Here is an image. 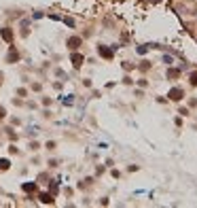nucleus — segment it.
Returning a JSON list of instances; mask_svg holds the SVG:
<instances>
[{
  "label": "nucleus",
  "instance_id": "f257e3e1",
  "mask_svg": "<svg viewBox=\"0 0 197 208\" xmlns=\"http://www.w3.org/2000/svg\"><path fill=\"white\" fill-rule=\"evenodd\" d=\"M114 51H117V47H106V45H100V47H97V53H100L104 59H112V57H114Z\"/></svg>",
  "mask_w": 197,
  "mask_h": 208
},
{
  "label": "nucleus",
  "instance_id": "f03ea898",
  "mask_svg": "<svg viewBox=\"0 0 197 208\" xmlns=\"http://www.w3.org/2000/svg\"><path fill=\"white\" fill-rule=\"evenodd\" d=\"M167 98H169V100H174V102H180L184 98V89H180V87H172V89L167 91Z\"/></svg>",
  "mask_w": 197,
  "mask_h": 208
},
{
  "label": "nucleus",
  "instance_id": "7ed1b4c3",
  "mask_svg": "<svg viewBox=\"0 0 197 208\" xmlns=\"http://www.w3.org/2000/svg\"><path fill=\"white\" fill-rule=\"evenodd\" d=\"M81 45H83V38H81V36H70L68 38V47L72 49V51H76Z\"/></svg>",
  "mask_w": 197,
  "mask_h": 208
},
{
  "label": "nucleus",
  "instance_id": "20e7f679",
  "mask_svg": "<svg viewBox=\"0 0 197 208\" xmlns=\"http://www.w3.org/2000/svg\"><path fill=\"white\" fill-rule=\"evenodd\" d=\"M70 59H72V66H74V68H81V66H83V62H85V57L81 55V53H72Z\"/></svg>",
  "mask_w": 197,
  "mask_h": 208
},
{
  "label": "nucleus",
  "instance_id": "39448f33",
  "mask_svg": "<svg viewBox=\"0 0 197 208\" xmlns=\"http://www.w3.org/2000/svg\"><path fill=\"white\" fill-rule=\"evenodd\" d=\"M2 38H4L7 43H13V32H11V28H4V30H2Z\"/></svg>",
  "mask_w": 197,
  "mask_h": 208
},
{
  "label": "nucleus",
  "instance_id": "423d86ee",
  "mask_svg": "<svg viewBox=\"0 0 197 208\" xmlns=\"http://www.w3.org/2000/svg\"><path fill=\"white\" fill-rule=\"evenodd\" d=\"M21 189H24L26 193H32V191H36V185L34 183H24V185H21Z\"/></svg>",
  "mask_w": 197,
  "mask_h": 208
},
{
  "label": "nucleus",
  "instance_id": "0eeeda50",
  "mask_svg": "<svg viewBox=\"0 0 197 208\" xmlns=\"http://www.w3.org/2000/svg\"><path fill=\"white\" fill-rule=\"evenodd\" d=\"M40 202L42 204H53V195L51 193H40Z\"/></svg>",
  "mask_w": 197,
  "mask_h": 208
},
{
  "label": "nucleus",
  "instance_id": "6e6552de",
  "mask_svg": "<svg viewBox=\"0 0 197 208\" xmlns=\"http://www.w3.org/2000/svg\"><path fill=\"white\" fill-rule=\"evenodd\" d=\"M7 59H9V62H17V59H19V53L15 51V49H11L9 55H7Z\"/></svg>",
  "mask_w": 197,
  "mask_h": 208
},
{
  "label": "nucleus",
  "instance_id": "1a4fd4ad",
  "mask_svg": "<svg viewBox=\"0 0 197 208\" xmlns=\"http://www.w3.org/2000/svg\"><path fill=\"white\" fill-rule=\"evenodd\" d=\"M136 68H138V70H142V72H146V70L151 68V62H149V59H144V62H140Z\"/></svg>",
  "mask_w": 197,
  "mask_h": 208
},
{
  "label": "nucleus",
  "instance_id": "9d476101",
  "mask_svg": "<svg viewBox=\"0 0 197 208\" xmlns=\"http://www.w3.org/2000/svg\"><path fill=\"white\" fill-rule=\"evenodd\" d=\"M180 70H182V66H180V68H172V70H167V76H169V79H176V76L180 74Z\"/></svg>",
  "mask_w": 197,
  "mask_h": 208
},
{
  "label": "nucleus",
  "instance_id": "9b49d317",
  "mask_svg": "<svg viewBox=\"0 0 197 208\" xmlns=\"http://www.w3.org/2000/svg\"><path fill=\"white\" fill-rule=\"evenodd\" d=\"M9 166H11L9 159H0V170H9Z\"/></svg>",
  "mask_w": 197,
  "mask_h": 208
},
{
  "label": "nucleus",
  "instance_id": "f8f14e48",
  "mask_svg": "<svg viewBox=\"0 0 197 208\" xmlns=\"http://www.w3.org/2000/svg\"><path fill=\"white\" fill-rule=\"evenodd\" d=\"M189 83L193 85V87L197 85V72H191V76H189Z\"/></svg>",
  "mask_w": 197,
  "mask_h": 208
},
{
  "label": "nucleus",
  "instance_id": "ddd939ff",
  "mask_svg": "<svg viewBox=\"0 0 197 208\" xmlns=\"http://www.w3.org/2000/svg\"><path fill=\"white\" fill-rule=\"evenodd\" d=\"M136 66H134V64H131V62H123V70H134Z\"/></svg>",
  "mask_w": 197,
  "mask_h": 208
},
{
  "label": "nucleus",
  "instance_id": "4468645a",
  "mask_svg": "<svg viewBox=\"0 0 197 208\" xmlns=\"http://www.w3.org/2000/svg\"><path fill=\"white\" fill-rule=\"evenodd\" d=\"M146 51H149V47H146V45H142V47H138V53H140V55H144V53Z\"/></svg>",
  "mask_w": 197,
  "mask_h": 208
},
{
  "label": "nucleus",
  "instance_id": "2eb2a0df",
  "mask_svg": "<svg viewBox=\"0 0 197 208\" xmlns=\"http://www.w3.org/2000/svg\"><path fill=\"white\" fill-rule=\"evenodd\" d=\"M64 21H66V26H70V28H74V19H70V17H66Z\"/></svg>",
  "mask_w": 197,
  "mask_h": 208
},
{
  "label": "nucleus",
  "instance_id": "dca6fc26",
  "mask_svg": "<svg viewBox=\"0 0 197 208\" xmlns=\"http://www.w3.org/2000/svg\"><path fill=\"white\" fill-rule=\"evenodd\" d=\"M138 85H140V87H146V85H149V81H146V79H140Z\"/></svg>",
  "mask_w": 197,
  "mask_h": 208
},
{
  "label": "nucleus",
  "instance_id": "f3484780",
  "mask_svg": "<svg viewBox=\"0 0 197 208\" xmlns=\"http://www.w3.org/2000/svg\"><path fill=\"white\" fill-rule=\"evenodd\" d=\"M4 115H7V113H4V108H2V106H0V119H2V117H4Z\"/></svg>",
  "mask_w": 197,
  "mask_h": 208
}]
</instances>
